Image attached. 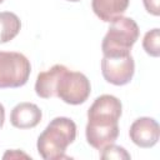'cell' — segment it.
<instances>
[{
  "mask_svg": "<svg viewBox=\"0 0 160 160\" xmlns=\"http://www.w3.org/2000/svg\"><path fill=\"white\" fill-rule=\"evenodd\" d=\"M8 158H10V159H16V158H26V159H29V156H28L26 154L19 151V150H11V151H8V152L4 155V159H8Z\"/></svg>",
  "mask_w": 160,
  "mask_h": 160,
  "instance_id": "2e32d148",
  "label": "cell"
},
{
  "mask_svg": "<svg viewBox=\"0 0 160 160\" xmlns=\"http://www.w3.org/2000/svg\"><path fill=\"white\" fill-rule=\"evenodd\" d=\"M134 72L135 62L131 54L125 56H102L101 74L108 82L116 86L126 85L131 81Z\"/></svg>",
  "mask_w": 160,
  "mask_h": 160,
  "instance_id": "5b68a950",
  "label": "cell"
},
{
  "mask_svg": "<svg viewBox=\"0 0 160 160\" xmlns=\"http://www.w3.org/2000/svg\"><path fill=\"white\" fill-rule=\"evenodd\" d=\"M1 2H4V0H0V4H1Z\"/></svg>",
  "mask_w": 160,
  "mask_h": 160,
  "instance_id": "d6986e66",
  "label": "cell"
},
{
  "mask_svg": "<svg viewBox=\"0 0 160 160\" xmlns=\"http://www.w3.org/2000/svg\"><path fill=\"white\" fill-rule=\"evenodd\" d=\"M42 112L32 102L18 104L10 114V122L16 129H32L41 121Z\"/></svg>",
  "mask_w": 160,
  "mask_h": 160,
  "instance_id": "9c48e42d",
  "label": "cell"
},
{
  "mask_svg": "<svg viewBox=\"0 0 160 160\" xmlns=\"http://www.w3.org/2000/svg\"><path fill=\"white\" fill-rule=\"evenodd\" d=\"M139 26L134 19L120 16L110 22L106 35L101 42L104 56L130 55L132 45L139 39Z\"/></svg>",
  "mask_w": 160,
  "mask_h": 160,
  "instance_id": "7a4b0ae2",
  "label": "cell"
},
{
  "mask_svg": "<svg viewBox=\"0 0 160 160\" xmlns=\"http://www.w3.org/2000/svg\"><path fill=\"white\" fill-rule=\"evenodd\" d=\"M91 92L89 79L79 71L66 69L59 79L56 98L70 105H80L88 100Z\"/></svg>",
  "mask_w": 160,
  "mask_h": 160,
  "instance_id": "277c9868",
  "label": "cell"
},
{
  "mask_svg": "<svg viewBox=\"0 0 160 160\" xmlns=\"http://www.w3.org/2000/svg\"><path fill=\"white\" fill-rule=\"evenodd\" d=\"M68 68L56 64L52 68H50L46 71L39 72L35 82V92L38 96L42 99H50V98H56V88L60 76Z\"/></svg>",
  "mask_w": 160,
  "mask_h": 160,
  "instance_id": "30bf717a",
  "label": "cell"
},
{
  "mask_svg": "<svg viewBox=\"0 0 160 160\" xmlns=\"http://www.w3.org/2000/svg\"><path fill=\"white\" fill-rule=\"evenodd\" d=\"M31 72L28 58L16 51H0V89H15L25 85Z\"/></svg>",
  "mask_w": 160,
  "mask_h": 160,
  "instance_id": "3957f363",
  "label": "cell"
},
{
  "mask_svg": "<svg viewBox=\"0 0 160 160\" xmlns=\"http://www.w3.org/2000/svg\"><path fill=\"white\" fill-rule=\"evenodd\" d=\"M68 1H71V2H78V1H80V0H68Z\"/></svg>",
  "mask_w": 160,
  "mask_h": 160,
  "instance_id": "ac0fdd59",
  "label": "cell"
},
{
  "mask_svg": "<svg viewBox=\"0 0 160 160\" xmlns=\"http://www.w3.org/2000/svg\"><path fill=\"white\" fill-rule=\"evenodd\" d=\"M122 112L121 101L114 95H101L94 100L88 110V120L119 122Z\"/></svg>",
  "mask_w": 160,
  "mask_h": 160,
  "instance_id": "ba28073f",
  "label": "cell"
},
{
  "mask_svg": "<svg viewBox=\"0 0 160 160\" xmlns=\"http://www.w3.org/2000/svg\"><path fill=\"white\" fill-rule=\"evenodd\" d=\"M4 121H5V109H4V105L0 104V129L4 125Z\"/></svg>",
  "mask_w": 160,
  "mask_h": 160,
  "instance_id": "e0dca14e",
  "label": "cell"
},
{
  "mask_svg": "<svg viewBox=\"0 0 160 160\" xmlns=\"http://www.w3.org/2000/svg\"><path fill=\"white\" fill-rule=\"evenodd\" d=\"M76 138L75 122L64 116L52 119L45 130L39 135L36 148L39 155L45 160L69 159L65 155L66 148L74 142Z\"/></svg>",
  "mask_w": 160,
  "mask_h": 160,
  "instance_id": "6da1fadb",
  "label": "cell"
},
{
  "mask_svg": "<svg viewBox=\"0 0 160 160\" xmlns=\"http://www.w3.org/2000/svg\"><path fill=\"white\" fill-rule=\"evenodd\" d=\"M100 158L101 159H116V160H121V159H130V154L121 146H118V145H114V144H110L108 145L106 148H104L101 150V154H100Z\"/></svg>",
  "mask_w": 160,
  "mask_h": 160,
  "instance_id": "5bb4252c",
  "label": "cell"
},
{
  "mask_svg": "<svg viewBox=\"0 0 160 160\" xmlns=\"http://www.w3.org/2000/svg\"><path fill=\"white\" fill-rule=\"evenodd\" d=\"M129 2L130 0H91V8L100 20L111 22L124 15Z\"/></svg>",
  "mask_w": 160,
  "mask_h": 160,
  "instance_id": "8fae6325",
  "label": "cell"
},
{
  "mask_svg": "<svg viewBox=\"0 0 160 160\" xmlns=\"http://www.w3.org/2000/svg\"><path fill=\"white\" fill-rule=\"evenodd\" d=\"M130 140L139 148H152L160 138V128L155 119L142 116L136 119L129 130Z\"/></svg>",
  "mask_w": 160,
  "mask_h": 160,
  "instance_id": "52a82bcc",
  "label": "cell"
},
{
  "mask_svg": "<svg viewBox=\"0 0 160 160\" xmlns=\"http://www.w3.org/2000/svg\"><path fill=\"white\" fill-rule=\"evenodd\" d=\"M142 48L145 52L152 58L160 55V30L158 28L148 31L142 39Z\"/></svg>",
  "mask_w": 160,
  "mask_h": 160,
  "instance_id": "4fadbf2b",
  "label": "cell"
},
{
  "mask_svg": "<svg viewBox=\"0 0 160 160\" xmlns=\"http://www.w3.org/2000/svg\"><path fill=\"white\" fill-rule=\"evenodd\" d=\"M21 29V21L19 16L11 11L0 12V44L12 40Z\"/></svg>",
  "mask_w": 160,
  "mask_h": 160,
  "instance_id": "7c38bea8",
  "label": "cell"
},
{
  "mask_svg": "<svg viewBox=\"0 0 160 160\" xmlns=\"http://www.w3.org/2000/svg\"><path fill=\"white\" fill-rule=\"evenodd\" d=\"M86 141L96 150H102L110 144H114L119 136V124L108 121L88 120L85 128Z\"/></svg>",
  "mask_w": 160,
  "mask_h": 160,
  "instance_id": "8992f818",
  "label": "cell"
},
{
  "mask_svg": "<svg viewBox=\"0 0 160 160\" xmlns=\"http://www.w3.org/2000/svg\"><path fill=\"white\" fill-rule=\"evenodd\" d=\"M142 4L149 14L154 16L160 15V0H142Z\"/></svg>",
  "mask_w": 160,
  "mask_h": 160,
  "instance_id": "9a60e30c",
  "label": "cell"
}]
</instances>
